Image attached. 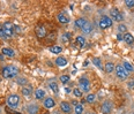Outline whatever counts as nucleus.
<instances>
[{
	"mask_svg": "<svg viewBox=\"0 0 134 114\" xmlns=\"http://www.w3.org/2000/svg\"><path fill=\"white\" fill-rule=\"evenodd\" d=\"M18 73H19L18 68L13 67V66H6V67H4L1 70L2 77H5V79H14V77L18 75Z\"/></svg>",
	"mask_w": 134,
	"mask_h": 114,
	"instance_id": "f257e3e1",
	"label": "nucleus"
},
{
	"mask_svg": "<svg viewBox=\"0 0 134 114\" xmlns=\"http://www.w3.org/2000/svg\"><path fill=\"white\" fill-rule=\"evenodd\" d=\"M2 34H4L6 37H12L14 35V26L12 23H9V22H6V23H4V26H2Z\"/></svg>",
	"mask_w": 134,
	"mask_h": 114,
	"instance_id": "f03ea898",
	"label": "nucleus"
},
{
	"mask_svg": "<svg viewBox=\"0 0 134 114\" xmlns=\"http://www.w3.org/2000/svg\"><path fill=\"white\" fill-rule=\"evenodd\" d=\"M114 70H116V74H117V76H118V79H120V80H126L127 79L128 73L125 70V68H124L122 65H117Z\"/></svg>",
	"mask_w": 134,
	"mask_h": 114,
	"instance_id": "7ed1b4c3",
	"label": "nucleus"
},
{
	"mask_svg": "<svg viewBox=\"0 0 134 114\" xmlns=\"http://www.w3.org/2000/svg\"><path fill=\"white\" fill-rule=\"evenodd\" d=\"M19 101H20V97L18 94H10L9 97L7 98V105L8 107H16L19 105Z\"/></svg>",
	"mask_w": 134,
	"mask_h": 114,
	"instance_id": "20e7f679",
	"label": "nucleus"
},
{
	"mask_svg": "<svg viewBox=\"0 0 134 114\" xmlns=\"http://www.w3.org/2000/svg\"><path fill=\"white\" fill-rule=\"evenodd\" d=\"M112 26V20L109 16H103L99 21V27L100 29H107V28Z\"/></svg>",
	"mask_w": 134,
	"mask_h": 114,
	"instance_id": "39448f33",
	"label": "nucleus"
},
{
	"mask_svg": "<svg viewBox=\"0 0 134 114\" xmlns=\"http://www.w3.org/2000/svg\"><path fill=\"white\" fill-rule=\"evenodd\" d=\"M111 17L113 19V21H117V22H121L122 19H124V16H122V14L119 12L117 8H112L111 9Z\"/></svg>",
	"mask_w": 134,
	"mask_h": 114,
	"instance_id": "423d86ee",
	"label": "nucleus"
},
{
	"mask_svg": "<svg viewBox=\"0 0 134 114\" xmlns=\"http://www.w3.org/2000/svg\"><path fill=\"white\" fill-rule=\"evenodd\" d=\"M79 84H80V88L83 91H86V92H88L89 89H90V83H89L88 79H86V77H81L79 81Z\"/></svg>",
	"mask_w": 134,
	"mask_h": 114,
	"instance_id": "0eeeda50",
	"label": "nucleus"
},
{
	"mask_svg": "<svg viewBox=\"0 0 134 114\" xmlns=\"http://www.w3.org/2000/svg\"><path fill=\"white\" fill-rule=\"evenodd\" d=\"M112 111V103L110 100H107L102 104V113L103 114H110Z\"/></svg>",
	"mask_w": 134,
	"mask_h": 114,
	"instance_id": "6e6552de",
	"label": "nucleus"
},
{
	"mask_svg": "<svg viewBox=\"0 0 134 114\" xmlns=\"http://www.w3.org/2000/svg\"><path fill=\"white\" fill-rule=\"evenodd\" d=\"M36 36L38 38H44L46 36V29L43 26H38L36 28Z\"/></svg>",
	"mask_w": 134,
	"mask_h": 114,
	"instance_id": "1a4fd4ad",
	"label": "nucleus"
},
{
	"mask_svg": "<svg viewBox=\"0 0 134 114\" xmlns=\"http://www.w3.org/2000/svg\"><path fill=\"white\" fill-rule=\"evenodd\" d=\"M60 108H61V111H63L64 113H66V114H69L72 112V107H71V105H69V103H67V101H63L60 104Z\"/></svg>",
	"mask_w": 134,
	"mask_h": 114,
	"instance_id": "9d476101",
	"label": "nucleus"
},
{
	"mask_svg": "<svg viewBox=\"0 0 134 114\" xmlns=\"http://www.w3.org/2000/svg\"><path fill=\"white\" fill-rule=\"evenodd\" d=\"M43 105H44V107L45 108H52V107H54L55 103H54V100L52 98H46V99H44Z\"/></svg>",
	"mask_w": 134,
	"mask_h": 114,
	"instance_id": "9b49d317",
	"label": "nucleus"
},
{
	"mask_svg": "<svg viewBox=\"0 0 134 114\" xmlns=\"http://www.w3.org/2000/svg\"><path fill=\"white\" fill-rule=\"evenodd\" d=\"M86 23H87V20L83 19V17H80L75 21V28H77V29H82Z\"/></svg>",
	"mask_w": 134,
	"mask_h": 114,
	"instance_id": "f8f14e48",
	"label": "nucleus"
},
{
	"mask_svg": "<svg viewBox=\"0 0 134 114\" xmlns=\"http://www.w3.org/2000/svg\"><path fill=\"white\" fill-rule=\"evenodd\" d=\"M27 111H28V113L29 114H37L38 106L37 105H35V104H31V105H29V106L27 107Z\"/></svg>",
	"mask_w": 134,
	"mask_h": 114,
	"instance_id": "ddd939ff",
	"label": "nucleus"
},
{
	"mask_svg": "<svg viewBox=\"0 0 134 114\" xmlns=\"http://www.w3.org/2000/svg\"><path fill=\"white\" fill-rule=\"evenodd\" d=\"M55 65L59 66V67H64V66L67 65V60L65 59V58H63V57H59V58L55 59Z\"/></svg>",
	"mask_w": 134,
	"mask_h": 114,
	"instance_id": "4468645a",
	"label": "nucleus"
},
{
	"mask_svg": "<svg viewBox=\"0 0 134 114\" xmlns=\"http://www.w3.org/2000/svg\"><path fill=\"white\" fill-rule=\"evenodd\" d=\"M124 40L126 41V43L128 44V45H132V44L134 43V37L131 34H128V32H126V34L124 35Z\"/></svg>",
	"mask_w": 134,
	"mask_h": 114,
	"instance_id": "2eb2a0df",
	"label": "nucleus"
},
{
	"mask_svg": "<svg viewBox=\"0 0 134 114\" xmlns=\"http://www.w3.org/2000/svg\"><path fill=\"white\" fill-rule=\"evenodd\" d=\"M82 31L85 32V34H90V32L93 31V24L89 23V22L87 21V23H86L82 28Z\"/></svg>",
	"mask_w": 134,
	"mask_h": 114,
	"instance_id": "dca6fc26",
	"label": "nucleus"
},
{
	"mask_svg": "<svg viewBox=\"0 0 134 114\" xmlns=\"http://www.w3.org/2000/svg\"><path fill=\"white\" fill-rule=\"evenodd\" d=\"M44 96H45V91L42 90V89H37L35 91V98L36 99H43Z\"/></svg>",
	"mask_w": 134,
	"mask_h": 114,
	"instance_id": "f3484780",
	"label": "nucleus"
},
{
	"mask_svg": "<svg viewBox=\"0 0 134 114\" xmlns=\"http://www.w3.org/2000/svg\"><path fill=\"white\" fill-rule=\"evenodd\" d=\"M104 69H105L107 73H112L114 69H116V66H114L112 62H107L105 63V68Z\"/></svg>",
	"mask_w": 134,
	"mask_h": 114,
	"instance_id": "a211bd4d",
	"label": "nucleus"
},
{
	"mask_svg": "<svg viewBox=\"0 0 134 114\" xmlns=\"http://www.w3.org/2000/svg\"><path fill=\"white\" fill-rule=\"evenodd\" d=\"M58 21H59L61 24H67L69 20L67 16H65V14H59V15H58Z\"/></svg>",
	"mask_w": 134,
	"mask_h": 114,
	"instance_id": "6ab92c4d",
	"label": "nucleus"
},
{
	"mask_svg": "<svg viewBox=\"0 0 134 114\" xmlns=\"http://www.w3.org/2000/svg\"><path fill=\"white\" fill-rule=\"evenodd\" d=\"M31 93H32V88L31 87H26V88L22 89V94H23V96L29 97Z\"/></svg>",
	"mask_w": 134,
	"mask_h": 114,
	"instance_id": "aec40b11",
	"label": "nucleus"
},
{
	"mask_svg": "<svg viewBox=\"0 0 134 114\" xmlns=\"http://www.w3.org/2000/svg\"><path fill=\"white\" fill-rule=\"evenodd\" d=\"M2 54L7 55V57H14V51L12 49H7V47H5V49H2Z\"/></svg>",
	"mask_w": 134,
	"mask_h": 114,
	"instance_id": "412c9836",
	"label": "nucleus"
},
{
	"mask_svg": "<svg viewBox=\"0 0 134 114\" xmlns=\"http://www.w3.org/2000/svg\"><path fill=\"white\" fill-rule=\"evenodd\" d=\"M71 32H66V34H64L63 36H61V41H63V43H68L69 40H71Z\"/></svg>",
	"mask_w": 134,
	"mask_h": 114,
	"instance_id": "4be33fe9",
	"label": "nucleus"
},
{
	"mask_svg": "<svg viewBox=\"0 0 134 114\" xmlns=\"http://www.w3.org/2000/svg\"><path fill=\"white\" fill-rule=\"evenodd\" d=\"M50 51H51L52 53H55V54H58V53H60V52L63 51V49H61V46L54 45V46H51V47H50Z\"/></svg>",
	"mask_w": 134,
	"mask_h": 114,
	"instance_id": "5701e85b",
	"label": "nucleus"
},
{
	"mask_svg": "<svg viewBox=\"0 0 134 114\" xmlns=\"http://www.w3.org/2000/svg\"><path fill=\"white\" fill-rule=\"evenodd\" d=\"M76 44L80 47H83L85 46V44H86V39L82 37V36H79V37H76Z\"/></svg>",
	"mask_w": 134,
	"mask_h": 114,
	"instance_id": "b1692460",
	"label": "nucleus"
},
{
	"mask_svg": "<svg viewBox=\"0 0 134 114\" xmlns=\"http://www.w3.org/2000/svg\"><path fill=\"white\" fill-rule=\"evenodd\" d=\"M49 88H51V90L53 91V92H58V84L55 82H53V81H51V82H49Z\"/></svg>",
	"mask_w": 134,
	"mask_h": 114,
	"instance_id": "393cba45",
	"label": "nucleus"
},
{
	"mask_svg": "<svg viewBox=\"0 0 134 114\" xmlns=\"http://www.w3.org/2000/svg\"><path fill=\"white\" fill-rule=\"evenodd\" d=\"M74 112H75V114H82L83 106L81 104H76V106H75V108H74Z\"/></svg>",
	"mask_w": 134,
	"mask_h": 114,
	"instance_id": "a878e982",
	"label": "nucleus"
},
{
	"mask_svg": "<svg viewBox=\"0 0 134 114\" xmlns=\"http://www.w3.org/2000/svg\"><path fill=\"white\" fill-rule=\"evenodd\" d=\"M124 68H125V70H126L127 73L133 71V66L131 65L130 62H127V61H125V62H124Z\"/></svg>",
	"mask_w": 134,
	"mask_h": 114,
	"instance_id": "bb28decb",
	"label": "nucleus"
},
{
	"mask_svg": "<svg viewBox=\"0 0 134 114\" xmlns=\"http://www.w3.org/2000/svg\"><path fill=\"white\" fill-rule=\"evenodd\" d=\"M93 63L95 66H96V67H98L99 69H102L103 67H102V63H100V60L98 59V58H94L93 59Z\"/></svg>",
	"mask_w": 134,
	"mask_h": 114,
	"instance_id": "cd10ccee",
	"label": "nucleus"
},
{
	"mask_svg": "<svg viewBox=\"0 0 134 114\" xmlns=\"http://www.w3.org/2000/svg\"><path fill=\"white\" fill-rule=\"evenodd\" d=\"M95 99H96V96H95V94H93V93H90V94H88V96H87L86 100L91 104V103H94V101H95Z\"/></svg>",
	"mask_w": 134,
	"mask_h": 114,
	"instance_id": "c85d7f7f",
	"label": "nucleus"
},
{
	"mask_svg": "<svg viewBox=\"0 0 134 114\" xmlns=\"http://www.w3.org/2000/svg\"><path fill=\"white\" fill-rule=\"evenodd\" d=\"M68 81H69V76H68V75H63V76H60V82L64 83V84L67 83Z\"/></svg>",
	"mask_w": 134,
	"mask_h": 114,
	"instance_id": "c756f323",
	"label": "nucleus"
},
{
	"mask_svg": "<svg viewBox=\"0 0 134 114\" xmlns=\"http://www.w3.org/2000/svg\"><path fill=\"white\" fill-rule=\"evenodd\" d=\"M73 93H74L75 97H81V96H82V91H81L79 88H75L73 90Z\"/></svg>",
	"mask_w": 134,
	"mask_h": 114,
	"instance_id": "7c9ffc66",
	"label": "nucleus"
},
{
	"mask_svg": "<svg viewBox=\"0 0 134 114\" xmlns=\"http://www.w3.org/2000/svg\"><path fill=\"white\" fill-rule=\"evenodd\" d=\"M125 5H126L128 8H134V0H126Z\"/></svg>",
	"mask_w": 134,
	"mask_h": 114,
	"instance_id": "2f4dec72",
	"label": "nucleus"
},
{
	"mask_svg": "<svg viewBox=\"0 0 134 114\" xmlns=\"http://www.w3.org/2000/svg\"><path fill=\"white\" fill-rule=\"evenodd\" d=\"M118 30H119V31H120V32H126V27H125L124 26V24H119V26H118Z\"/></svg>",
	"mask_w": 134,
	"mask_h": 114,
	"instance_id": "473e14b6",
	"label": "nucleus"
},
{
	"mask_svg": "<svg viewBox=\"0 0 134 114\" xmlns=\"http://www.w3.org/2000/svg\"><path fill=\"white\" fill-rule=\"evenodd\" d=\"M18 83H19V84H26V83H27V80L23 79V77H22V79L20 77V79H18Z\"/></svg>",
	"mask_w": 134,
	"mask_h": 114,
	"instance_id": "72a5a7b5",
	"label": "nucleus"
},
{
	"mask_svg": "<svg viewBox=\"0 0 134 114\" xmlns=\"http://www.w3.org/2000/svg\"><path fill=\"white\" fill-rule=\"evenodd\" d=\"M127 87H128V89H134V81H130Z\"/></svg>",
	"mask_w": 134,
	"mask_h": 114,
	"instance_id": "f704fd0d",
	"label": "nucleus"
},
{
	"mask_svg": "<svg viewBox=\"0 0 134 114\" xmlns=\"http://www.w3.org/2000/svg\"><path fill=\"white\" fill-rule=\"evenodd\" d=\"M6 111H7V110H6ZM7 112L9 113V114H22V113H19V112H13V111H12V112H9V111H7Z\"/></svg>",
	"mask_w": 134,
	"mask_h": 114,
	"instance_id": "c9c22d12",
	"label": "nucleus"
},
{
	"mask_svg": "<svg viewBox=\"0 0 134 114\" xmlns=\"http://www.w3.org/2000/svg\"><path fill=\"white\" fill-rule=\"evenodd\" d=\"M117 38H118L119 40H121V39H122V36H121V35H118V37H117Z\"/></svg>",
	"mask_w": 134,
	"mask_h": 114,
	"instance_id": "e433bc0d",
	"label": "nucleus"
},
{
	"mask_svg": "<svg viewBox=\"0 0 134 114\" xmlns=\"http://www.w3.org/2000/svg\"><path fill=\"white\" fill-rule=\"evenodd\" d=\"M65 91H66V92H67V93H68V92H69V91H71V90H69V89H68V88H66V89H65Z\"/></svg>",
	"mask_w": 134,
	"mask_h": 114,
	"instance_id": "4c0bfd02",
	"label": "nucleus"
},
{
	"mask_svg": "<svg viewBox=\"0 0 134 114\" xmlns=\"http://www.w3.org/2000/svg\"><path fill=\"white\" fill-rule=\"evenodd\" d=\"M1 60H4V58H2V55L0 54V61H1Z\"/></svg>",
	"mask_w": 134,
	"mask_h": 114,
	"instance_id": "58836bf2",
	"label": "nucleus"
},
{
	"mask_svg": "<svg viewBox=\"0 0 134 114\" xmlns=\"http://www.w3.org/2000/svg\"><path fill=\"white\" fill-rule=\"evenodd\" d=\"M0 112H1V110H0Z\"/></svg>",
	"mask_w": 134,
	"mask_h": 114,
	"instance_id": "ea45409f",
	"label": "nucleus"
},
{
	"mask_svg": "<svg viewBox=\"0 0 134 114\" xmlns=\"http://www.w3.org/2000/svg\"><path fill=\"white\" fill-rule=\"evenodd\" d=\"M45 114H47V113H45Z\"/></svg>",
	"mask_w": 134,
	"mask_h": 114,
	"instance_id": "a19ab883",
	"label": "nucleus"
}]
</instances>
